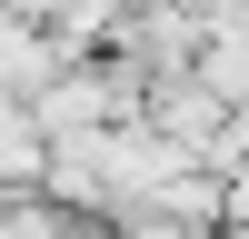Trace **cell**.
Wrapping results in <instances>:
<instances>
[{
    "label": "cell",
    "instance_id": "cell-1",
    "mask_svg": "<svg viewBox=\"0 0 249 239\" xmlns=\"http://www.w3.org/2000/svg\"><path fill=\"white\" fill-rule=\"evenodd\" d=\"M199 40H210V20H199V10H179V0H130L120 30L100 40V50H110L120 70H140V90H150V80L199 70Z\"/></svg>",
    "mask_w": 249,
    "mask_h": 239
},
{
    "label": "cell",
    "instance_id": "cell-2",
    "mask_svg": "<svg viewBox=\"0 0 249 239\" xmlns=\"http://www.w3.org/2000/svg\"><path fill=\"white\" fill-rule=\"evenodd\" d=\"M140 110H150L190 159H210V139H219V120H230V100H219L210 70H179V80H150V100H140Z\"/></svg>",
    "mask_w": 249,
    "mask_h": 239
},
{
    "label": "cell",
    "instance_id": "cell-3",
    "mask_svg": "<svg viewBox=\"0 0 249 239\" xmlns=\"http://www.w3.org/2000/svg\"><path fill=\"white\" fill-rule=\"evenodd\" d=\"M50 179V120L20 90H0V189H40Z\"/></svg>",
    "mask_w": 249,
    "mask_h": 239
},
{
    "label": "cell",
    "instance_id": "cell-4",
    "mask_svg": "<svg viewBox=\"0 0 249 239\" xmlns=\"http://www.w3.org/2000/svg\"><path fill=\"white\" fill-rule=\"evenodd\" d=\"M199 70L219 80V100H230V110H249V0L210 10V40H199Z\"/></svg>",
    "mask_w": 249,
    "mask_h": 239
},
{
    "label": "cell",
    "instance_id": "cell-5",
    "mask_svg": "<svg viewBox=\"0 0 249 239\" xmlns=\"http://www.w3.org/2000/svg\"><path fill=\"white\" fill-rule=\"evenodd\" d=\"M40 20H50L60 40H70V50H100V40L120 30V10H130V0H30Z\"/></svg>",
    "mask_w": 249,
    "mask_h": 239
},
{
    "label": "cell",
    "instance_id": "cell-6",
    "mask_svg": "<svg viewBox=\"0 0 249 239\" xmlns=\"http://www.w3.org/2000/svg\"><path fill=\"white\" fill-rule=\"evenodd\" d=\"M219 219H230V229H249V159H230V170H219Z\"/></svg>",
    "mask_w": 249,
    "mask_h": 239
}]
</instances>
